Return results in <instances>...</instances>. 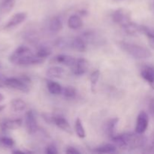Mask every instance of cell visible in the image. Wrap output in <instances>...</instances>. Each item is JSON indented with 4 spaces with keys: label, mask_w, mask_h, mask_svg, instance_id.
I'll use <instances>...</instances> for the list:
<instances>
[{
    "label": "cell",
    "mask_w": 154,
    "mask_h": 154,
    "mask_svg": "<svg viewBox=\"0 0 154 154\" xmlns=\"http://www.w3.org/2000/svg\"><path fill=\"white\" fill-rule=\"evenodd\" d=\"M9 60L13 64L17 66H27L41 64L45 60L41 58L37 54H32L31 50L26 46H20L11 54Z\"/></svg>",
    "instance_id": "1"
},
{
    "label": "cell",
    "mask_w": 154,
    "mask_h": 154,
    "mask_svg": "<svg viewBox=\"0 0 154 154\" xmlns=\"http://www.w3.org/2000/svg\"><path fill=\"white\" fill-rule=\"evenodd\" d=\"M118 45L122 51L137 60H144L152 57V53L150 50L141 45L126 42H120Z\"/></svg>",
    "instance_id": "2"
},
{
    "label": "cell",
    "mask_w": 154,
    "mask_h": 154,
    "mask_svg": "<svg viewBox=\"0 0 154 154\" xmlns=\"http://www.w3.org/2000/svg\"><path fill=\"white\" fill-rule=\"evenodd\" d=\"M124 150H137L145 147L147 142V138L143 134L138 132H126L122 134Z\"/></svg>",
    "instance_id": "3"
},
{
    "label": "cell",
    "mask_w": 154,
    "mask_h": 154,
    "mask_svg": "<svg viewBox=\"0 0 154 154\" xmlns=\"http://www.w3.org/2000/svg\"><path fill=\"white\" fill-rule=\"evenodd\" d=\"M30 82V79L26 76L22 78H7L3 84L7 87L15 90H20L23 93H28L29 91V87L28 84Z\"/></svg>",
    "instance_id": "4"
},
{
    "label": "cell",
    "mask_w": 154,
    "mask_h": 154,
    "mask_svg": "<svg viewBox=\"0 0 154 154\" xmlns=\"http://www.w3.org/2000/svg\"><path fill=\"white\" fill-rule=\"evenodd\" d=\"M112 19L114 23L120 26L122 28L132 21L130 17V14L127 11L123 8H119L116 10L113 13Z\"/></svg>",
    "instance_id": "5"
},
{
    "label": "cell",
    "mask_w": 154,
    "mask_h": 154,
    "mask_svg": "<svg viewBox=\"0 0 154 154\" xmlns=\"http://www.w3.org/2000/svg\"><path fill=\"white\" fill-rule=\"evenodd\" d=\"M25 123L26 128V130L29 134L32 135L37 132L38 129V125L35 115L34 112L31 110L26 113Z\"/></svg>",
    "instance_id": "6"
},
{
    "label": "cell",
    "mask_w": 154,
    "mask_h": 154,
    "mask_svg": "<svg viewBox=\"0 0 154 154\" xmlns=\"http://www.w3.org/2000/svg\"><path fill=\"white\" fill-rule=\"evenodd\" d=\"M149 124V117L145 111H141L137 117L135 132L140 134H144L147 130Z\"/></svg>",
    "instance_id": "7"
},
{
    "label": "cell",
    "mask_w": 154,
    "mask_h": 154,
    "mask_svg": "<svg viewBox=\"0 0 154 154\" xmlns=\"http://www.w3.org/2000/svg\"><path fill=\"white\" fill-rule=\"evenodd\" d=\"M26 17L27 14L26 12H19V13L15 14L5 24V26H4L5 29H11L18 26L20 24L26 20Z\"/></svg>",
    "instance_id": "8"
},
{
    "label": "cell",
    "mask_w": 154,
    "mask_h": 154,
    "mask_svg": "<svg viewBox=\"0 0 154 154\" xmlns=\"http://www.w3.org/2000/svg\"><path fill=\"white\" fill-rule=\"evenodd\" d=\"M90 64L84 58L77 59L75 66L72 68V72L75 75H83L88 71Z\"/></svg>",
    "instance_id": "9"
},
{
    "label": "cell",
    "mask_w": 154,
    "mask_h": 154,
    "mask_svg": "<svg viewBox=\"0 0 154 154\" xmlns=\"http://www.w3.org/2000/svg\"><path fill=\"white\" fill-rule=\"evenodd\" d=\"M52 123H54L57 127L60 128L64 132H67L68 134H72V129L70 124L68 122V120L63 116H53Z\"/></svg>",
    "instance_id": "10"
},
{
    "label": "cell",
    "mask_w": 154,
    "mask_h": 154,
    "mask_svg": "<svg viewBox=\"0 0 154 154\" xmlns=\"http://www.w3.org/2000/svg\"><path fill=\"white\" fill-rule=\"evenodd\" d=\"M141 75L144 81L154 87V66H144L141 70Z\"/></svg>",
    "instance_id": "11"
},
{
    "label": "cell",
    "mask_w": 154,
    "mask_h": 154,
    "mask_svg": "<svg viewBox=\"0 0 154 154\" xmlns=\"http://www.w3.org/2000/svg\"><path fill=\"white\" fill-rule=\"evenodd\" d=\"M53 60H54V62H56L57 63H61V64L65 65L68 67L72 68L75 66L77 59L72 57V56L66 55V54H60V55L56 56Z\"/></svg>",
    "instance_id": "12"
},
{
    "label": "cell",
    "mask_w": 154,
    "mask_h": 154,
    "mask_svg": "<svg viewBox=\"0 0 154 154\" xmlns=\"http://www.w3.org/2000/svg\"><path fill=\"white\" fill-rule=\"evenodd\" d=\"M22 125L21 119H13V120H6L1 124L2 129L4 130H14L20 128Z\"/></svg>",
    "instance_id": "13"
},
{
    "label": "cell",
    "mask_w": 154,
    "mask_h": 154,
    "mask_svg": "<svg viewBox=\"0 0 154 154\" xmlns=\"http://www.w3.org/2000/svg\"><path fill=\"white\" fill-rule=\"evenodd\" d=\"M83 24L84 23H83L82 19L78 14L72 15L69 17V20H68V26L72 29H79L83 26Z\"/></svg>",
    "instance_id": "14"
},
{
    "label": "cell",
    "mask_w": 154,
    "mask_h": 154,
    "mask_svg": "<svg viewBox=\"0 0 154 154\" xmlns=\"http://www.w3.org/2000/svg\"><path fill=\"white\" fill-rule=\"evenodd\" d=\"M71 46L73 49L79 52H85L87 51V42L82 37H76L72 39Z\"/></svg>",
    "instance_id": "15"
},
{
    "label": "cell",
    "mask_w": 154,
    "mask_h": 154,
    "mask_svg": "<svg viewBox=\"0 0 154 154\" xmlns=\"http://www.w3.org/2000/svg\"><path fill=\"white\" fill-rule=\"evenodd\" d=\"M17 0H2L0 3V14H8L14 7Z\"/></svg>",
    "instance_id": "16"
},
{
    "label": "cell",
    "mask_w": 154,
    "mask_h": 154,
    "mask_svg": "<svg viewBox=\"0 0 154 154\" xmlns=\"http://www.w3.org/2000/svg\"><path fill=\"white\" fill-rule=\"evenodd\" d=\"M63 29V23L58 17H54L49 22V29L52 33H58Z\"/></svg>",
    "instance_id": "17"
},
{
    "label": "cell",
    "mask_w": 154,
    "mask_h": 154,
    "mask_svg": "<svg viewBox=\"0 0 154 154\" xmlns=\"http://www.w3.org/2000/svg\"><path fill=\"white\" fill-rule=\"evenodd\" d=\"M47 87H48V91L54 96H58L63 93V89L62 86L55 81H48L47 83Z\"/></svg>",
    "instance_id": "18"
},
{
    "label": "cell",
    "mask_w": 154,
    "mask_h": 154,
    "mask_svg": "<svg viewBox=\"0 0 154 154\" xmlns=\"http://www.w3.org/2000/svg\"><path fill=\"white\" fill-rule=\"evenodd\" d=\"M64 69L60 67V66H52V67L49 68L46 72L47 75H48V77L54 78H61V77L64 75Z\"/></svg>",
    "instance_id": "19"
},
{
    "label": "cell",
    "mask_w": 154,
    "mask_h": 154,
    "mask_svg": "<svg viewBox=\"0 0 154 154\" xmlns=\"http://www.w3.org/2000/svg\"><path fill=\"white\" fill-rule=\"evenodd\" d=\"M140 32L145 35L149 39L150 45L154 49V29L146 26L140 25Z\"/></svg>",
    "instance_id": "20"
},
{
    "label": "cell",
    "mask_w": 154,
    "mask_h": 154,
    "mask_svg": "<svg viewBox=\"0 0 154 154\" xmlns=\"http://www.w3.org/2000/svg\"><path fill=\"white\" fill-rule=\"evenodd\" d=\"M11 106L13 111L16 112L23 111L26 108V103L21 99H14L11 102Z\"/></svg>",
    "instance_id": "21"
},
{
    "label": "cell",
    "mask_w": 154,
    "mask_h": 154,
    "mask_svg": "<svg viewBox=\"0 0 154 154\" xmlns=\"http://www.w3.org/2000/svg\"><path fill=\"white\" fill-rule=\"evenodd\" d=\"M119 122V118L115 117V118H112L108 122L106 125V132L109 137L112 138L114 135H115V130L117 128V125Z\"/></svg>",
    "instance_id": "22"
},
{
    "label": "cell",
    "mask_w": 154,
    "mask_h": 154,
    "mask_svg": "<svg viewBox=\"0 0 154 154\" xmlns=\"http://www.w3.org/2000/svg\"><path fill=\"white\" fill-rule=\"evenodd\" d=\"M123 29L128 35H134L140 32V25H138L132 21L124 26Z\"/></svg>",
    "instance_id": "23"
},
{
    "label": "cell",
    "mask_w": 154,
    "mask_h": 154,
    "mask_svg": "<svg viewBox=\"0 0 154 154\" xmlns=\"http://www.w3.org/2000/svg\"><path fill=\"white\" fill-rule=\"evenodd\" d=\"M117 151V147L112 144H107L95 149V152L99 153H114Z\"/></svg>",
    "instance_id": "24"
},
{
    "label": "cell",
    "mask_w": 154,
    "mask_h": 154,
    "mask_svg": "<svg viewBox=\"0 0 154 154\" xmlns=\"http://www.w3.org/2000/svg\"><path fill=\"white\" fill-rule=\"evenodd\" d=\"M75 130L77 135L80 138H84L86 137V132L84 127L83 126V123L80 118H77L75 123Z\"/></svg>",
    "instance_id": "25"
},
{
    "label": "cell",
    "mask_w": 154,
    "mask_h": 154,
    "mask_svg": "<svg viewBox=\"0 0 154 154\" xmlns=\"http://www.w3.org/2000/svg\"><path fill=\"white\" fill-rule=\"evenodd\" d=\"M99 77H100V71L98 70V69L92 72V74L90 75V85H91V90L93 93H95V91H96V87L98 81H99Z\"/></svg>",
    "instance_id": "26"
},
{
    "label": "cell",
    "mask_w": 154,
    "mask_h": 154,
    "mask_svg": "<svg viewBox=\"0 0 154 154\" xmlns=\"http://www.w3.org/2000/svg\"><path fill=\"white\" fill-rule=\"evenodd\" d=\"M64 97L67 99H74L77 96V91L75 88L72 87H66L63 90L62 93Z\"/></svg>",
    "instance_id": "27"
},
{
    "label": "cell",
    "mask_w": 154,
    "mask_h": 154,
    "mask_svg": "<svg viewBox=\"0 0 154 154\" xmlns=\"http://www.w3.org/2000/svg\"><path fill=\"white\" fill-rule=\"evenodd\" d=\"M51 53H52V51H51L50 48L46 46H41L40 48H38V50L36 54H37V56H38L39 57L45 60V59L48 58V57H49L50 56H51Z\"/></svg>",
    "instance_id": "28"
},
{
    "label": "cell",
    "mask_w": 154,
    "mask_h": 154,
    "mask_svg": "<svg viewBox=\"0 0 154 154\" xmlns=\"http://www.w3.org/2000/svg\"><path fill=\"white\" fill-rule=\"evenodd\" d=\"M0 144L6 147H12L14 145V141L9 137H2L0 138Z\"/></svg>",
    "instance_id": "29"
},
{
    "label": "cell",
    "mask_w": 154,
    "mask_h": 154,
    "mask_svg": "<svg viewBox=\"0 0 154 154\" xmlns=\"http://www.w3.org/2000/svg\"><path fill=\"white\" fill-rule=\"evenodd\" d=\"M45 153L48 154H57L58 153V150L54 144H50L45 148Z\"/></svg>",
    "instance_id": "30"
},
{
    "label": "cell",
    "mask_w": 154,
    "mask_h": 154,
    "mask_svg": "<svg viewBox=\"0 0 154 154\" xmlns=\"http://www.w3.org/2000/svg\"><path fill=\"white\" fill-rule=\"evenodd\" d=\"M66 153H72V154H78V153H81V152L76 149L75 147H69L66 150Z\"/></svg>",
    "instance_id": "31"
},
{
    "label": "cell",
    "mask_w": 154,
    "mask_h": 154,
    "mask_svg": "<svg viewBox=\"0 0 154 154\" xmlns=\"http://www.w3.org/2000/svg\"><path fill=\"white\" fill-rule=\"evenodd\" d=\"M149 152L154 153V136L153 140H152L151 144H150V147H149Z\"/></svg>",
    "instance_id": "32"
},
{
    "label": "cell",
    "mask_w": 154,
    "mask_h": 154,
    "mask_svg": "<svg viewBox=\"0 0 154 154\" xmlns=\"http://www.w3.org/2000/svg\"><path fill=\"white\" fill-rule=\"evenodd\" d=\"M6 78H6V77L4 75H3V74L0 73V82L4 83L5 81L6 80Z\"/></svg>",
    "instance_id": "33"
},
{
    "label": "cell",
    "mask_w": 154,
    "mask_h": 154,
    "mask_svg": "<svg viewBox=\"0 0 154 154\" xmlns=\"http://www.w3.org/2000/svg\"><path fill=\"white\" fill-rule=\"evenodd\" d=\"M5 105H0V112H1V111H2L3 110L5 109Z\"/></svg>",
    "instance_id": "34"
},
{
    "label": "cell",
    "mask_w": 154,
    "mask_h": 154,
    "mask_svg": "<svg viewBox=\"0 0 154 154\" xmlns=\"http://www.w3.org/2000/svg\"><path fill=\"white\" fill-rule=\"evenodd\" d=\"M14 153H23V151H21V150H14Z\"/></svg>",
    "instance_id": "35"
},
{
    "label": "cell",
    "mask_w": 154,
    "mask_h": 154,
    "mask_svg": "<svg viewBox=\"0 0 154 154\" xmlns=\"http://www.w3.org/2000/svg\"><path fill=\"white\" fill-rule=\"evenodd\" d=\"M3 100H4V96H3L2 94H1V93H0V102H2Z\"/></svg>",
    "instance_id": "36"
},
{
    "label": "cell",
    "mask_w": 154,
    "mask_h": 154,
    "mask_svg": "<svg viewBox=\"0 0 154 154\" xmlns=\"http://www.w3.org/2000/svg\"><path fill=\"white\" fill-rule=\"evenodd\" d=\"M114 2H123L125 1V0H114Z\"/></svg>",
    "instance_id": "37"
},
{
    "label": "cell",
    "mask_w": 154,
    "mask_h": 154,
    "mask_svg": "<svg viewBox=\"0 0 154 154\" xmlns=\"http://www.w3.org/2000/svg\"><path fill=\"white\" fill-rule=\"evenodd\" d=\"M2 84H0V88H2Z\"/></svg>",
    "instance_id": "38"
},
{
    "label": "cell",
    "mask_w": 154,
    "mask_h": 154,
    "mask_svg": "<svg viewBox=\"0 0 154 154\" xmlns=\"http://www.w3.org/2000/svg\"><path fill=\"white\" fill-rule=\"evenodd\" d=\"M0 68H1V65H0Z\"/></svg>",
    "instance_id": "39"
}]
</instances>
